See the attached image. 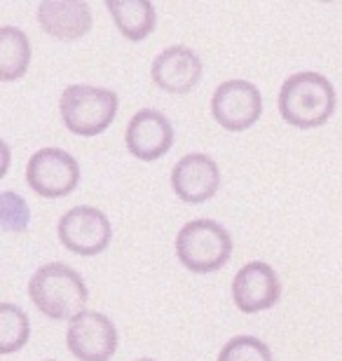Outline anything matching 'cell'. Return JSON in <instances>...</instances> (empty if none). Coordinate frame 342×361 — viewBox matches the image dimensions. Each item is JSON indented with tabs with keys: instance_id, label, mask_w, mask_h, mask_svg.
Instances as JSON below:
<instances>
[{
	"instance_id": "6da1fadb",
	"label": "cell",
	"mask_w": 342,
	"mask_h": 361,
	"mask_svg": "<svg viewBox=\"0 0 342 361\" xmlns=\"http://www.w3.org/2000/svg\"><path fill=\"white\" fill-rule=\"evenodd\" d=\"M336 111V90L331 80L314 71L291 75L279 90V113L283 122L298 129H314L331 120Z\"/></svg>"
},
{
	"instance_id": "7a4b0ae2",
	"label": "cell",
	"mask_w": 342,
	"mask_h": 361,
	"mask_svg": "<svg viewBox=\"0 0 342 361\" xmlns=\"http://www.w3.org/2000/svg\"><path fill=\"white\" fill-rule=\"evenodd\" d=\"M28 298L42 314L54 322L75 319L85 312L87 284L80 274L66 263H47L33 272L28 281Z\"/></svg>"
},
{
	"instance_id": "3957f363",
	"label": "cell",
	"mask_w": 342,
	"mask_h": 361,
	"mask_svg": "<svg viewBox=\"0 0 342 361\" xmlns=\"http://www.w3.org/2000/svg\"><path fill=\"white\" fill-rule=\"evenodd\" d=\"M120 108L118 94L92 85H71L61 92L59 113L63 125L75 136H99L115 120Z\"/></svg>"
},
{
	"instance_id": "277c9868",
	"label": "cell",
	"mask_w": 342,
	"mask_h": 361,
	"mask_svg": "<svg viewBox=\"0 0 342 361\" xmlns=\"http://www.w3.org/2000/svg\"><path fill=\"white\" fill-rule=\"evenodd\" d=\"M176 256L181 265L195 274L216 272L232 258V237L221 223L195 219L178 230Z\"/></svg>"
},
{
	"instance_id": "5b68a950",
	"label": "cell",
	"mask_w": 342,
	"mask_h": 361,
	"mask_svg": "<svg viewBox=\"0 0 342 361\" xmlns=\"http://www.w3.org/2000/svg\"><path fill=\"white\" fill-rule=\"evenodd\" d=\"M26 180L31 190L45 200L66 197L80 183V164L61 148H40L28 160Z\"/></svg>"
},
{
	"instance_id": "8992f818",
	"label": "cell",
	"mask_w": 342,
	"mask_h": 361,
	"mask_svg": "<svg viewBox=\"0 0 342 361\" xmlns=\"http://www.w3.org/2000/svg\"><path fill=\"white\" fill-rule=\"evenodd\" d=\"M211 115L228 132H246L263 115L260 90L249 80L221 82L211 97Z\"/></svg>"
},
{
	"instance_id": "52a82bcc",
	"label": "cell",
	"mask_w": 342,
	"mask_h": 361,
	"mask_svg": "<svg viewBox=\"0 0 342 361\" xmlns=\"http://www.w3.org/2000/svg\"><path fill=\"white\" fill-rule=\"evenodd\" d=\"M59 242L78 256H99L108 249L113 237L111 221L94 207H73L56 226Z\"/></svg>"
},
{
	"instance_id": "ba28073f",
	"label": "cell",
	"mask_w": 342,
	"mask_h": 361,
	"mask_svg": "<svg viewBox=\"0 0 342 361\" xmlns=\"http://www.w3.org/2000/svg\"><path fill=\"white\" fill-rule=\"evenodd\" d=\"M66 345L78 361H108L118 352V329L106 314L85 310L71 319Z\"/></svg>"
},
{
	"instance_id": "9c48e42d",
	"label": "cell",
	"mask_w": 342,
	"mask_h": 361,
	"mask_svg": "<svg viewBox=\"0 0 342 361\" xmlns=\"http://www.w3.org/2000/svg\"><path fill=\"white\" fill-rule=\"evenodd\" d=\"M281 298L279 274L263 261L246 263L232 279V300L244 314H256L270 310Z\"/></svg>"
},
{
	"instance_id": "30bf717a",
	"label": "cell",
	"mask_w": 342,
	"mask_h": 361,
	"mask_svg": "<svg viewBox=\"0 0 342 361\" xmlns=\"http://www.w3.org/2000/svg\"><path fill=\"white\" fill-rule=\"evenodd\" d=\"M125 143L132 157L141 162H155L164 157L173 146V127L155 108L138 111L127 125Z\"/></svg>"
},
{
	"instance_id": "8fae6325",
	"label": "cell",
	"mask_w": 342,
	"mask_h": 361,
	"mask_svg": "<svg viewBox=\"0 0 342 361\" xmlns=\"http://www.w3.org/2000/svg\"><path fill=\"white\" fill-rule=\"evenodd\" d=\"M173 195L188 204H202L211 200L221 188V169L214 157L204 153H190L181 157L171 169Z\"/></svg>"
},
{
	"instance_id": "7c38bea8",
	"label": "cell",
	"mask_w": 342,
	"mask_h": 361,
	"mask_svg": "<svg viewBox=\"0 0 342 361\" xmlns=\"http://www.w3.org/2000/svg\"><path fill=\"white\" fill-rule=\"evenodd\" d=\"M204 66L202 59L185 45H171L155 56L150 66V78L162 92L188 94L197 87Z\"/></svg>"
},
{
	"instance_id": "4fadbf2b",
	"label": "cell",
	"mask_w": 342,
	"mask_h": 361,
	"mask_svg": "<svg viewBox=\"0 0 342 361\" xmlns=\"http://www.w3.org/2000/svg\"><path fill=\"white\" fill-rule=\"evenodd\" d=\"M35 19L47 35L73 42L90 33L92 7L85 0H42L35 10Z\"/></svg>"
},
{
	"instance_id": "5bb4252c",
	"label": "cell",
	"mask_w": 342,
	"mask_h": 361,
	"mask_svg": "<svg viewBox=\"0 0 342 361\" xmlns=\"http://www.w3.org/2000/svg\"><path fill=\"white\" fill-rule=\"evenodd\" d=\"M106 7L118 26V31L127 40L138 42L145 40L155 31L157 14L155 5L148 0H106Z\"/></svg>"
},
{
	"instance_id": "9a60e30c",
	"label": "cell",
	"mask_w": 342,
	"mask_h": 361,
	"mask_svg": "<svg viewBox=\"0 0 342 361\" xmlns=\"http://www.w3.org/2000/svg\"><path fill=\"white\" fill-rule=\"evenodd\" d=\"M31 63V42L14 26L0 28V78L3 82L19 80Z\"/></svg>"
},
{
	"instance_id": "2e32d148",
	"label": "cell",
	"mask_w": 342,
	"mask_h": 361,
	"mask_svg": "<svg viewBox=\"0 0 342 361\" xmlns=\"http://www.w3.org/2000/svg\"><path fill=\"white\" fill-rule=\"evenodd\" d=\"M31 322L26 312L12 302H0V355H12L26 345Z\"/></svg>"
},
{
	"instance_id": "e0dca14e",
	"label": "cell",
	"mask_w": 342,
	"mask_h": 361,
	"mask_svg": "<svg viewBox=\"0 0 342 361\" xmlns=\"http://www.w3.org/2000/svg\"><path fill=\"white\" fill-rule=\"evenodd\" d=\"M218 361H274L270 348L253 336H235L218 352Z\"/></svg>"
},
{
	"instance_id": "ac0fdd59",
	"label": "cell",
	"mask_w": 342,
	"mask_h": 361,
	"mask_svg": "<svg viewBox=\"0 0 342 361\" xmlns=\"http://www.w3.org/2000/svg\"><path fill=\"white\" fill-rule=\"evenodd\" d=\"M0 204H3L0 207L3 209V214H0L3 228L7 233H24L28 223H31V209H28L26 200L14 195L12 190H5L3 197H0Z\"/></svg>"
},
{
	"instance_id": "d6986e66",
	"label": "cell",
	"mask_w": 342,
	"mask_h": 361,
	"mask_svg": "<svg viewBox=\"0 0 342 361\" xmlns=\"http://www.w3.org/2000/svg\"><path fill=\"white\" fill-rule=\"evenodd\" d=\"M138 361H152V359H138Z\"/></svg>"
},
{
	"instance_id": "ffe728a7",
	"label": "cell",
	"mask_w": 342,
	"mask_h": 361,
	"mask_svg": "<svg viewBox=\"0 0 342 361\" xmlns=\"http://www.w3.org/2000/svg\"><path fill=\"white\" fill-rule=\"evenodd\" d=\"M45 361H52V359H45Z\"/></svg>"
}]
</instances>
